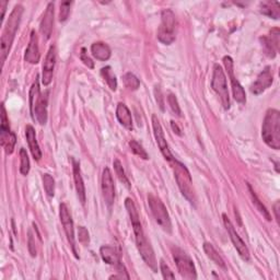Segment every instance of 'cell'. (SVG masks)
Masks as SVG:
<instances>
[{
  "label": "cell",
  "mask_w": 280,
  "mask_h": 280,
  "mask_svg": "<svg viewBox=\"0 0 280 280\" xmlns=\"http://www.w3.org/2000/svg\"><path fill=\"white\" fill-rule=\"evenodd\" d=\"M262 137L268 147L275 150L280 149V113L270 109L264 118L262 126Z\"/></svg>",
  "instance_id": "obj_3"
},
{
  "label": "cell",
  "mask_w": 280,
  "mask_h": 280,
  "mask_svg": "<svg viewBox=\"0 0 280 280\" xmlns=\"http://www.w3.org/2000/svg\"><path fill=\"white\" fill-rule=\"evenodd\" d=\"M30 110H31V113L33 112V109L35 106V103L37 102L39 95H41V93H39V83H38V77H36L35 79V82L32 84L31 87V90H30Z\"/></svg>",
  "instance_id": "obj_30"
},
{
  "label": "cell",
  "mask_w": 280,
  "mask_h": 280,
  "mask_svg": "<svg viewBox=\"0 0 280 280\" xmlns=\"http://www.w3.org/2000/svg\"><path fill=\"white\" fill-rule=\"evenodd\" d=\"M160 269H161V273H162V276H163L164 279H174L175 278V276L171 271L170 267L167 266L163 261L160 262Z\"/></svg>",
  "instance_id": "obj_39"
},
{
  "label": "cell",
  "mask_w": 280,
  "mask_h": 280,
  "mask_svg": "<svg viewBox=\"0 0 280 280\" xmlns=\"http://www.w3.org/2000/svg\"><path fill=\"white\" fill-rule=\"evenodd\" d=\"M26 136H27V140L29 143V147L31 150V154L33 156V158L35 160H38L42 158V151L39 149L38 142L36 140V134H35V130L33 126L28 125L26 127Z\"/></svg>",
  "instance_id": "obj_23"
},
{
  "label": "cell",
  "mask_w": 280,
  "mask_h": 280,
  "mask_svg": "<svg viewBox=\"0 0 280 280\" xmlns=\"http://www.w3.org/2000/svg\"><path fill=\"white\" fill-rule=\"evenodd\" d=\"M172 253H173V259L175 261V264H177V267L180 271L181 276L184 279H188V280L196 279L197 278L196 268H195L193 260L189 257L188 254H186L183 250H181L180 247H173Z\"/></svg>",
  "instance_id": "obj_7"
},
{
  "label": "cell",
  "mask_w": 280,
  "mask_h": 280,
  "mask_svg": "<svg viewBox=\"0 0 280 280\" xmlns=\"http://www.w3.org/2000/svg\"><path fill=\"white\" fill-rule=\"evenodd\" d=\"M100 254L102 260L109 265H113L115 267H119L123 264L121 263V255L114 249V247L104 245L100 249Z\"/></svg>",
  "instance_id": "obj_22"
},
{
  "label": "cell",
  "mask_w": 280,
  "mask_h": 280,
  "mask_svg": "<svg viewBox=\"0 0 280 280\" xmlns=\"http://www.w3.org/2000/svg\"><path fill=\"white\" fill-rule=\"evenodd\" d=\"M43 186L46 191V194L50 197H54L55 195V180L51 177L50 174L43 175Z\"/></svg>",
  "instance_id": "obj_33"
},
{
  "label": "cell",
  "mask_w": 280,
  "mask_h": 280,
  "mask_svg": "<svg viewBox=\"0 0 280 280\" xmlns=\"http://www.w3.org/2000/svg\"><path fill=\"white\" fill-rule=\"evenodd\" d=\"M273 81H274V78H273V73H271L270 67H266L259 75L257 79H256V81L252 84L251 92L256 95H259L265 91L267 88H269L271 84H273Z\"/></svg>",
  "instance_id": "obj_15"
},
{
  "label": "cell",
  "mask_w": 280,
  "mask_h": 280,
  "mask_svg": "<svg viewBox=\"0 0 280 280\" xmlns=\"http://www.w3.org/2000/svg\"><path fill=\"white\" fill-rule=\"evenodd\" d=\"M167 102H169V105H170L171 110L174 112L175 114L180 116L181 115V109H180L177 97H175L174 94L170 93L169 95H167Z\"/></svg>",
  "instance_id": "obj_37"
},
{
  "label": "cell",
  "mask_w": 280,
  "mask_h": 280,
  "mask_svg": "<svg viewBox=\"0 0 280 280\" xmlns=\"http://www.w3.org/2000/svg\"><path fill=\"white\" fill-rule=\"evenodd\" d=\"M59 216H60V221L62 223L63 230H65V233L67 235L68 241L71 245V249H73L76 257H78L77 251H76V243H75V230H74V221L73 218H71L70 211L68 209V207L66 204H60L59 207Z\"/></svg>",
  "instance_id": "obj_12"
},
{
  "label": "cell",
  "mask_w": 280,
  "mask_h": 280,
  "mask_svg": "<svg viewBox=\"0 0 280 280\" xmlns=\"http://www.w3.org/2000/svg\"><path fill=\"white\" fill-rule=\"evenodd\" d=\"M125 207H126L128 214H130V218H131L132 225H133L134 234H135L136 244H137V249L141 255V257L151 269H153L154 271H157L158 263L156 260V255H155L153 247H151L149 241L145 235V232H143L139 213H138L137 208H136V206L133 202V199L126 198Z\"/></svg>",
  "instance_id": "obj_1"
},
{
  "label": "cell",
  "mask_w": 280,
  "mask_h": 280,
  "mask_svg": "<svg viewBox=\"0 0 280 280\" xmlns=\"http://www.w3.org/2000/svg\"><path fill=\"white\" fill-rule=\"evenodd\" d=\"M23 13V7L21 5H17L14 8L12 12L9 15V19L7 21V25L5 27V30L2 35V45H0V55H2V63H4L9 55L11 45L14 41L15 34H17V31L19 29L20 21L22 18Z\"/></svg>",
  "instance_id": "obj_2"
},
{
  "label": "cell",
  "mask_w": 280,
  "mask_h": 280,
  "mask_svg": "<svg viewBox=\"0 0 280 280\" xmlns=\"http://www.w3.org/2000/svg\"><path fill=\"white\" fill-rule=\"evenodd\" d=\"M0 141H2V146L5 149L6 155H11L13 153V149L17 142V137L10 131L9 119L7 117V112L5 105H2V126H0Z\"/></svg>",
  "instance_id": "obj_9"
},
{
  "label": "cell",
  "mask_w": 280,
  "mask_h": 280,
  "mask_svg": "<svg viewBox=\"0 0 280 280\" xmlns=\"http://www.w3.org/2000/svg\"><path fill=\"white\" fill-rule=\"evenodd\" d=\"M56 63V47L52 45L46 55V58L43 65V74H42V82L44 85H49L53 80V74Z\"/></svg>",
  "instance_id": "obj_16"
},
{
  "label": "cell",
  "mask_w": 280,
  "mask_h": 280,
  "mask_svg": "<svg viewBox=\"0 0 280 280\" xmlns=\"http://www.w3.org/2000/svg\"><path fill=\"white\" fill-rule=\"evenodd\" d=\"M47 104H49V92H45L39 95L33 112L31 113L32 117L36 119L41 125H45L47 122Z\"/></svg>",
  "instance_id": "obj_18"
},
{
  "label": "cell",
  "mask_w": 280,
  "mask_h": 280,
  "mask_svg": "<svg viewBox=\"0 0 280 280\" xmlns=\"http://www.w3.org/2000/svg\"><path fill=\"white\" fill-rule=\"evenodd\" d=\"M73 171H74V180H75V186H76L78 198H79V201L81 202V204L84 205V203H85L84 183H83V179L81 177V171H80V164L74 158H73Z\"/></svg>",
  "instance_id": "obj_21"
},
{
  "label": "cell",
  "mask_w": 280,
  "mask_h": 280,
  "mask_svg": "<svg viewBox=\"0 0 280 280\" xmlns=\"http://www.w3.org/2000/svg\"><path fill=\"white\" fill-rule=\"evenodd\" d=\"M130 147H131L132 151H133V153H134L136 156L140 157V158L143 159V160H148V159H149V156H148V154L146 153V150L143 149V147L140 145V143H139L138 141L131 140V141H130Z\"/></svg>",
  "instance_id": "obj_35"
},
{
  "label": "cell",
  "mask_w": 280,
  "mask_h": 280,
  "mask_svg": "<svg viewBox=\"0 0 280 280\" xmlns=\"http://www.w3.org/2000/svg\"><path fill=\"white\" fill-rule=\"evenodd\" d=\"M222 219H223V225H225L228 233L230 235L231 241H232V243H233L239 255L241 256L242 260L249 262L250 261V252H249V249H247V246L245 245V243L243 242V240L241 239V236L239 235L236 230L234 229L233 225H232V222L230 221V219L228 218V216L226 213L222 214Z\"/></svg>",
  "instance_id": "obj_10"
},
{
  "label": "cell",
  "mask_w": 280,
  "mask_h": 280,
  "mask_svg": "<svg viewBox=\"0 0 280 280\" xmlns=\"http://www.w3.org/2000/svg\"><path fill=\"white\" fill-rule=\"evenodd\" d=\"M78 236H79V241L83 243V244H89L90 238H89V232L84 228V227H79L78 229Z\"/></svg>",
  "instance_id": "obj_38"
},
{
  "label": "cell",
  "mask_w": 280,
  "mask_h": 280,
  "mask_svg": "<svg viewBox=\"0 0 280 280\" xmlns=\"http://www.w3.org/2000/svg\"><path fill=\"white\" fill-rule=\"evenodd\" d=\"M101 76L103 77V79L105 80L106 83L109 84L110 89L112 91H115L116 88H117V79H116V76L113 73V70H112V68L110 66L102 68L101 69Z\"/></svg>",
  "instance_id": "obj_28"
},
{
  "label": "cell",
  "mask_w": 280,
  "mask_h": 280,
  "mask_svg": "<svg viewBox=\"0 0 280 280\" xmlns=\"http://www.w3.org/2000/svg\"><path fill=\"white\" fill-rule=\"evenodd\" d=\"M223 63H225L229 78L231 80L232 92H233L234 100L239 103H245L246 102L245 91L243 89V87L240 84V82L235 79L234 74H233V60H232L230 56H225V57H223Z\"/></svg>",
  "instance_id": "obj_11"
},
{
  "label": "cell",
  "mask_w": 280,
  "mask_h": 280,
  "mask_svg": "<svg viewBox=\"0 0 280 280\" xmlns=\"http://www.w3.org/2000/svg\"><path fill=\"white\" fill-rule=\"evenodd\" d=\"M175 14L172 10L165 9L161 13V25L158 30V39L165 45H170L175 41Z\"/></svg>",
  "instance_id": "obj_6"
},
{
  "label": "cell",
  "mask_w": 280,
  "mask_h": 280,
  "mask_svg": "<svg viewBox=\"0 0 280 280\" xmlns=\"http://www.w3.org/2000/svg\"><path fill=\"white\" fill-rule=\"evenodd\" d=\"M211 87H212L213 91L220 97L223 107H225L226 110H229L230 109V98H229L227 78L225 75V71H223L222 67L219 65H214V67H213Z\"/></svg>",
  "instance_id": "obj_8"
},
{
  "label": "cell",
  "mask_w": 280,
  "mask_h": 280,
  "mask_svg": "<svg viewBox=\"0 0 280 280\" xmlns=\"http://www.w3.org/2000/svg\"><path fill=\"white\" fill-rule=\"evenodd\" d=\"M261 42L265 54L270 58H274L279 49V30L274 29L270 32V36L261 37Z\"/></svg>",
  "instance_id": "obj_17"
},
{
  "label": "cell",
  "mask_w": 280,
  "mask_h": 280,
  "mask_svg": "<svg viewBox=\"0 0 280 280\" xmlns=\"http://www.w3.org/2000/svg\"><path fill=\"white\" fill-rule=\"evenodd\" d=\"M20 160H21L20 172L23 175H28L30 172V159H29L27 150L23 148L20 150Z\"/></svg>",
  "instance_id": "obj_34"
},
{
  "label": "cell",
  "mask_w": 280,
  "mask_h": 280,
  "mask_svg": "<svg viewBox=\"0 0 280 280\" xmlns=\"http://www.w3.org/2000/svg\"><path fill=\"white\" fill-rule=\"evenodd\" d=\"M91 53L94 56V58H97L98 60H101V61L109 60L112 54L110 46L102 42L93 43L91 46Z\"/></svg>",
  "instance_id": "obj_25"
},
{
  "label": "cell",
  "mask_w": 280,
  "mask_h": 280,
  "mask_svg": "<svg viewBox=\"0 0 280 280\" xmlns=\"http://www.w3.org/2000/svg\"><path fill=\"white\" fill-rule=\"evenodd\" d=\"M113 165H114V170H115V173L117 175V178L119 179V181H121L127 188H131L130 180H128L126 177V173L124 171V167H123L122 163L119 162L118 160H114Z\"/></svg>",
  "instance_id": "obj_31"
},
{
  "label": "cell",
  "mask_w": 280,
  "mask_h": 280,
  "mask_svg": "<svg viewBox=\"0 0 280 280\" xmlns=\"http://www.w3.org/2000/svg\"><path fill=\"white\" fill-rule=\"evenodd\" d=\"M279 207H280V203H279V202H276L275 205H274V212H275V214H276V219H277L278 222H279V220H280V217H279Z\"/></svg>",
  "instance_id": "obj_43"
},
{
  "label": "cell",
  "mask_w": 280,
  "mask_h": 280,
  "mask_svg": "<svg viewBox=\"0 0 280 280\" xmlns=\"http://www.w3.org/2000/svg\"><path fill=\"white\" fill-rule=\"evenodd\" d=\"M28 245H29V252L31 254V256H33L35 257L36 256V247H35V241L33 234H32V231H29V240H28Z\"/></svg>",
  "instance_id": "obj_40"
},
{
  "label": "cell",
  "mask_w": 280,
  "mask_h": 280,
  "mask_svg": "<svg viewBox=\"0 0 280 280\" xmlns=\"http://www.w3.org/2000/svg\"><path fill=\"white\" fill-rule=\"evenodd\" d=\"M153 128H154L155 138H156V141L158 143V147H159L160 151H161V154L163 155L165 160H167V161H172V160L174 159V157L171 154L169 145H167V141L165 139L163 128H162L161 124H160L159 119L156 115H153Z\"/></svg>",
  "instance_id": "obj_14"
},
{
  "label": "cell",
  "mask_w": 280,
  "mask_h": 280,
  "mask_svg": "<svg viewBox=\"0 0 280 280\" xmlns=\"http://www.w3.org/2000/svg\"><path fill=\"white\" fill-rule=\"evenodd\" d=\"M53 25H54V4L50 3L47 5V8L45 10V13L43 15V19L41 21V33L45 39H49L52 35L53 31Z\"/></svg>",
  "instance_id": "obj_20"
},
{
  "label": "cell",
  "mask_w": 280,
  "mask_h": 280,
  "mask_svg": "<svg viewBox=\"0 0 280 280\" xmlns=\"http://www.w3.org/2000/svg\"><path fill=\"white\" fill-rule=\"evenodd\" d=\"M171 126H172V130L174 131V133H177L179 136L182 135V134H181V130H180L179 126H178L177 124H175L174 122H171Z\"/></svg>",
  "instance_id": "obj_45"
},
{
  "label": "cell",
  "mask_w": 280,
  "mask_h": 280,
  "mask_svg": "<svg viewBox=\"0 0 280 280\" xmlns=\"http://www.w3.org/2000/svg\"><path fill=\"white\" fill-rule=\"evenodd\" d=\"M261 12L277 20L280 15V4L278 2H264L261 4Z\"/></svg>",
  "instance_id": "obj_26"
},
{
  "label": "cell",
  "mask_w": 280,
  "mask_h": 280,
  "mask_svg": "<svg viewBox=\"0 0 280 280\" xmlns=\"http://www.w3.org/2000/svg\"><path fill=\"white\" fill-rule=\"evenodd\" d=\"M123 81L128 89H131V90H137L140 85L139 79L132 73H127L123 77Z\"/></svg>",
  "instance_id": "obj_32"
},
{
  "label": "cell",
  "mask_w": 280,
  "mask_h": 280,
  "mask_svg": "<svg viewBox=\"0 0 280 280\" xmlns=\"http://www.w3.org/2000/svg\"><path fill=\"white\" fill-rule=\"evenodd\" d=\"M80 58H81V60L83 61L84 65H87L89 68H93V67H94L93 61H92L89 57H88L87 54H85V49H82V51H81V56H80Z\"/></svg>",
  "instance_id": "obj_41"
},
{
  "label": "cell",
  "mask_w": 280,
  "mask_h": 280,
  "mask_svg": "<svg viewBox=\"0 0 280 280\" xmlns=\"http://www.w3.org/2000/svg\"><path fill=\"white\" fill-rule=\"evenodd\" d=\"M148 204L150 207V210L153 212L158 225L162 228L163 231L171 233L172 232V222L170 214L167 212L166 207L161 202V199L156 197L153 194L148 195Z\"/></svg>",
  "instance_id": "obj_5"
},
{
  "label": "cell",
  "mask_w": 280,
  "mask_h": 280,
  "mask_svg": "<svg viewBox=\"0 0 280 280\" xmlns=\"http://www.w3.org/2000/svg\"><path fill=\"white\" fill-rule=\"evenodd\" d=\"M170 162L172 163L174 177H175V180H177L178 186L181 190L182 195L185 197L191 205H195L196 193L193 185V180H191L188 169L182 162L178 161V160L175 159H173Z\"/></svg>",
  "instance_id": "obj_4"
},
{
  "label": "cell",
  "mask_w": 280,
  "mask_h": 280,
  "mask_svg": "<svg viewBox=\"0 0 280 280\" xmlns=\"http://www.w3.org/2000/svg\"><path fill=\"white\" fill-rule=\"evenodd\" d=\"M203 247H204V251H205L206 255L216 264V265H218L219 267L225 268V269L227 268L225 261H223V259L221 257L220 254L217 251H216V249L212 246V244L204 243Z\"/></svg>",
  "instance_id": "obj_27"
},
{
  "label": "cell",
  "mask_w": 280,
  "mask_h": 280,
  "mask_svg": "<svg viewBox=\"0 0 280 280\" xmlns=\"http://www.w3.org/2000/svg\"><path fill=\"white\" fill-rule=\"evenodd\" d=\"M71 2H63L60 4V11H59V21L63 22L66 21L69 17L70 13V7H71Z\"/></svg>",
  "instance_id": "obj_36"
},
{
  "label": "cell",
  "mask_w": 280,
  "mask_h": 280,
  "mask_svg": "<svg viewBox=\"0 0 280 280\" xmlns=\"http://www.w3.org/2000/svg\"><path fill=\"white\" fill-rule=\"evenodd\" d=\"M247 187H249V190H250V193H251V196H252V199H253V203L255 204V206L257 207V209L260 210V212L264 216V217L266 218L267 221H270L271 220V217H270V214L268 212V210L266 209V207L263 205V203L260 201V198L257 197V195L255 194V191L253 190V188L251 187L250 184H247Z\"/></svg>",
  "instance_id": "obj_29"
},
{
  "label": "cell",
  "mask_w": 280,
  "mask_h": 280,
  "mask_svg": "<svg viewBox=\"0 0 280 280\" xmlns=\"http://www.w3.org/2000/svg\"><path fill=\"white\" fill-rule=\"evenodd\" d=\"M102 194L104 202L107 205L109 208L113 206L115 202V185L112 172L109 167H105L103 170L102 174Z\"/></svg>",
  "instance_id": "obj_13"
},
{
  "label": "cell",
  "mask_w": 280,
  "mask_h": 280,
  "mask_svg": "<svg viewBox=\"0 0 280 280\" xmlns=\"http://www.w3.org/2000/svg\"><path fill=\"white\" fill-rule=\"evenodd\" d=\"M39 58H41V55H39V50H38V37H37L36 32L34 30H32L30 42L25 55V59L26 61L33 63L34 65V63H37L39 61Z\"/></svg>",
  "instance_id": "obj_19"
},
{
  "label": "cell",
  "mask_w": 280,
  "mask_h": 280,
  "mask_svg": "<svg viewBox=\"0 0 280 280\" xmlns=\"http://www.w3.org/2000/svg\"><path fill=\"white\" fill-rule=\"evenodd\" d=\"M116 117L118 122L121 123L127 130H133V116L130 109L126 106L124 103H118L116 109Z\"/></svg>",
  "instance_id": "obj_24"
},
{
  "label": "cell",
  "mask_w": 280,
  "mask_h": 280,
  "mask_svg": "<svg viewBox=\"0 0 280 280\" xmlns=\"http://www.w3.org/2000/svg\"><path fill=\"white\" fill-rule=\"evenodd\" d=\"M0 6H2V10H3V13H2V20H4V18H5V13H6V9H7V6H8V3H7V2H2V3H0Z\"/></svg>",
  "instance_id": "obj_44"
},
{
  "label": "cell",
  "mask_w": 280,
  "mask_h": 280,
  "mask_svg": "<svg viewBox=\"0 0 280 280\" xmlns=\"http://www.w3.org/2000/svg\"><path fill=\"white\" fill-rule=\"evenodd\" d=\"M156 95H157V101L159 103L160 107H161V110H164V107H163V101H162V94H161V91H160V89H158V87H157V89H156Z\"/></svg>",
  "instance_id": "obj_42"
}]
</instances>
